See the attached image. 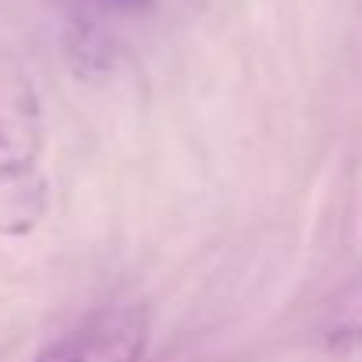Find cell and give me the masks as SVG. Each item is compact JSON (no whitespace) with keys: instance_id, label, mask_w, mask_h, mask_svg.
Returning <instances> with one entry per match:
<instances>
[{"instance_id":"2","label":"cell","mask_w":362,"mask_h":362,"mask_svg":"<svg viewBox=\"0 0 362 362\" xmlns=\"http://www.w3.org/2000/svg\"><path fill=\"white\" fill-rule=\"evenodd\" d=\"M43 149L40 103L18 71H0V181L36 174Z\"/></svg>"},{"instance_id":"1","label":"cell","mask_w":362,"mask_h":362,"mask_svg":"<svg viewBox=\"0 0 362 362\" xmlns=\"http://www.w3.org/2000/svg\"><path fill=\"white\" fill-rule=\"evenodd\" d=\"M149 313L142 305H107L57 337L36 362H142Z\"/></svg>"},{"instance_id":"3","label":"cell","mask_w":362,"mask_h":362,"mask_svg":"<svg viewBox=\"0 0 362 362\" xmlns=\"http://www.w3.org/2000/svg\"><path fill=\"white\" fill-rule=\"evenodd\" d=\"M327 348L341 358H351V362H362V327H348V330H334L327 337Z\"/></svg>"},{"instance_id":"4","label":"cell","mask_w":362,"mask_h":362,"mask_svg":"<svg viewBox=\"0 0 362 362\" xmlns=\"http://www.w3.org/2000/svg\"><path fill=\"white\" fill-rule=\"evenodd\" d=\"M78 4L96 15H142L153 8V0H78Z\"/></svg>"}]
</instances>
